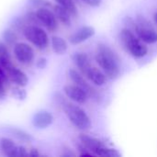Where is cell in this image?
Here are the masks:
<instances>
[{
    "label": "cell",
    "instance_id": "4fadbf2b",
    "mask_svg": "<svg viewBox=\"0 0 157 157\" xmlns=\"http://www.w3.org/2000/svg\"><path fill=\"white\" fill-rule=\"evenodd\" d=\"M73 61L79 69V72H81L84 75L92 66L89 57L84 52H75L73 55Z\"/></svg>",
    "mask_w": 157,
    "mask_h": 157
},
{
    "label": "cell",
    "instance_id": "277c9868",
    "mask_svg": "<svg viewBox=\"0 0 157 157\" xmlns=\"http://www.w3.org/2000/svg\"><path fill=\"white\" fill-rule=\"evenodd\" d=\"M133 29L135 34L144 42L153 44L157 42V31L152 24L144 17H138L133 22Z\"/></svg>",
    "mask_w": 157,
    "mask_h": 157
},
{
    "label": "cell",
    "instance_id": "6da1fadb",
    "mask_svg": "<svg viewBox=\"0 0 157 157\" xmlns=\"http://www.w3.org/2000/svg\"><path fill=\"white\" fill-rule=\"evenodd\" d=\"M96 61L106 76L111 80L119 77L121 73L119 59L116 53L106 44H98L96 51Z\"/></svg>",
    "mask_w": 157,
    "mask_h": 157
},
{
    "label": "cell",
    "instance_id": "7a4b0ae2",
    "mask_svg": "<svg viewBox=\"0 0 157 157\" xmlns=\"http://www.w3.org/2000/svg\"><path fill=\"white\" fill-rule=\"evenodd\" d=\"M121 40L125 49L135 58H143L147 52L148 49L144 42L130 29H122L121 30Z\"/></svg>",
    "mask_w": 157,
    "mask_h": 157
},
{
    "label": "cell",
    "instance_id": "9c48e42d",
    "mask_svg": "<svg viewBox=\"0 0 157 157\" xmlns=\"http://www.w3.org/2000/svg\"><path fill=\"white\" fill-rule=\"evenodd\" d=\"M52 122H53L52 114L45 109L37 111L32 118V125L39 130H43L48 128L52 124Z\"/></svg>",
    "mask_w": 157,
    "mask_h": 157
},
{
    "label": "cell",
    "instance_id": "603a6c76",
    "mask_svg": "<svg viewBox=\"0 0 157 157\" xmlns=\"http://www.w3.org/2000/svg\"><path fill=\"white\" fill-rule=\"evenodd\" d=\"M95 155L98 156H103V157H121V153H119L117 150L112 149V148H109L107 146H103L100 149H98Z\"/></svg>",
    "mask_w": 157,
    "mask_h": 157
},
{
    "label": "cell",
    "instance_id": "9a60e30c",
    "mask_svg": "<svg viewBox=\"0 0 157 157\" xmlns=\"http://www.w3.org/2000/svg\"><path fill=\"white\" fill-rule=\"evenodd\" d=\"M79 140H80L81 144L86 149H88L94 155H95V153L98 149H100L101 147L105 146L103 144V143L101 141H99L98 139L94 138V137H91V136H88L86 134H80Z\"/></svg>",
    "mask_w": 157,
    "mask_h": 157
},
{
    "label": "cell",
    "instance_id": "5bb4252c",
    "mask_svg": "<svg viewBox=\"0 0 157 157\" xmlns=\"http://www.w3.org/2000/svg\"><path fill=\"white\" fill-rule=\"evenodd\" d=\"M84 76H86L94 85L98 86H103L107 81V76L104 74V72L99 70L97 67H94L93 65L91 66V68L86 72V74Z\"/></svg>",
    "mask_w": 157,
    "mask_h": 157
},
{
    "label": "cell",
    "instance_id": "e575fe53",
    "mask_svg": "<svg viewBox=\"0 0 157 157\" xmlns=\"http://www.w3.org/2000/svg\"><path fill=\"white\" fill-rule=\"evenodd\" d=\"M154 19H155V23H156L157 25V12H155V15H154Z\"/></svg>",
    "mask_w": 157,
    "mask_h": 157
},
{
    "label": "cell",
    "instance_id": "52a82bcc",
    "mask_svg": "<svg viewBox=\"0 0 157 157\" xmlns=\"http://www.w3.org/2000/svg\"><path fill=\"white\" fill-rule=\"evenodd\" d=\"M37 17H39L40 23L46 27L49 30L54 31L58 28V19L54 14V12L51 11L49 8L45 6H40L36 11Z\"/></svg>",
    "mask_w": 157,
    "mask_h": 157
},
{
    "label": "cell",
    "instance_id": "e0dca14e",
    "mask_svg": "<svg viewBox=\"0 0 157 157\" xmlns=\"http://www.w3.org/2000/svg\"><path fill=\"white\" fill-rule=\"evenodd\" d=\"M5 131L7 133H9L10 135H12L14 138H16L21 142H24V143H31L34 140L33 137L29 132H27L24 130H21L19 128H17V127L6 126Z\"/></svg>",
    "mask_w": 157,
    "mask_h": 157
},
{
    "label": "cell",
    "instance_id": "30bf717a",
    "mask_svg": "<svg viewBox=\"0 0 157 157\" xmlns=\"http://www.w3.org/2000/svg\"><path fill=\"white\" fill-rule=\"evenodd\" d=\"M95 35V29L90 26H85L77 29L69 38V41L73 45L80 44Z\"/></svg>",
    "mask_w": 157,
    "mask_h": 157
},
{
    "label": "cell",
    "instance_id": "8fae6325",
    "mask_svg": "<svg viewBox=\"0 0 157 157\" xmlns=\"http://www.w3.org/2000/svg\"><path fill=\"white\" fill-rule=\"evenodd\" d=\"M68 75H69L70 79H71L76 86H80L81 88H83L88 95H91V94L94 92L93 88H92L91 86L87 83V81H86V78L84 77V75H83L81 72H79V71H77V70H75V69L71 68V69L69 70V72H68Z\"/></svg>",
    "mask_w": 157,
    "mask_h": 157
},
{
    "label": "cell",
    "instance_id": "4dcf8cb0",
    "mask_svg": "<svg viewBox=\"0 0 157 157\" xmlns=\"http://www.w3.org/2000/svg\"><path fill=\"white\" fill-rule=\"evenodd\" d=\"M18 156L26 157L29 156V153L27 152V149L24 146H18Z\"/></svg>",
    "mask_w": 157,
    "mask_h": 157
},
{
    "label": "cell",
    "instance_id": "7402d4cb",
    "mask_svg": "<svg viewBox=\"0 0 157 157\" xmlns=\"http://www.w3.org/2000/svg\"><path fill=\"white\" fill-rule=\"evenodd\" d=\"M58 5L67 9L73 17L77 16V7L74 0H54Z\"/></svg>",
    "mask_w": 157,
    "mask_h": 157
},
{
    "label": "cell",
    "instance_id": "d6a6232c",
    "mask_svg": "<svg viewBox=\"0 0 157 157\" xmlns=\"http://www.w3.org/2000/svg\"><path fill=\"white\" fill-rule=\"evenodd\" d=\"M0 76L6 82L8 80V76H7V73L6 72V70L0 65Z\"/></svg>",
    "mask_w": 157,
    "mask_h": 157
},
{
    "label": "cell",
    "instance_id": "d4e9b609",
    "mask_svg": "<svg viewBox=\"0 0 157 157\" xmlns=\"http://www.w3.org/2000/svg\"><path fill=\"white\" fill-rule=\"evenodd\" d=\"M12 95L14 98H16L17 100H20V101H23L26 99L27 98V92L25 89H23L21 86H17L13 88L12 90Z\"/></svg>",
    "mask_w": 157,
    "mask_h": 157
},
{
    "label": "cell",
    "instance_id": "ac0fdd59",
    "mask_svg": "<svg viewBox=\"0 0 157 157\" xmlns=\"http://www.w3.org/2000/svg\"><path fill=\"white\" fill-rule=\"evenodd\" d=\"M0 65L6 70V73L9 69L13 67L6 44L1 40H0Z\"/></svg>",
    "mask_w": 157,
    "mask_h": 157
},
{
    "label": "cell",
    "instance_id": "7c38bea8",
    "mask_svg": "<svg viewBox=\"0 0 157 157\" xmlns=\"http://www.w3.org/2000/svg\"><path fill=\"white\" fill-rule=\"evenodd\" d=\"M7 76H8V79H10L17 86L24 87L29 83L28 75L22 70L16 68L14 66L7 71Z\"/></svg>",
    "mask_w": 157,
    "mask_h": 157
},
{
    "label": "cell",
    "instance_id": "5b68a950",
    "mask_svg": "<svg viewBox=\"0 0 157 157\" xmlns=\"http://www.w3.org/2000/svg\"><path fill=\"white\" fill-rule=\"evenodd\" d=\"M24 37L40 50H44L49 44L47 32L37 25H28L23 30Z\"/></svg>",
    "mask_w": 157,
    "mask_h": 157
},
{
    "label": "cell",
    "instance_id": "f546056e",
    "mask_svg": "<svg viewBox=\"0 0 157 157\" xmlns=\"http://www.w3.org/2000/svg\"><path fill=\"white\" fill-rule=\"evenodd\" d=\"M83 2H85L86 5L92 6V7H98L100 6L102 0H82Z\"/></svg>",
    "mask_w": 157,
    "mask_h": 157
},
{
    "label": "cell",
    "instance_id": "ba28073f",
    "mask_svg": "<svg viewBox=\"0 0 157 157\" xmlns=\"http://www.w3.org/2000/svg\"><path fill=\"white\" fill-rule=\"evenodd\" d=\"M63 92L68 98L78 103L84 104L88 99V94L80 86L75 85H66L63 87Z\"/></svg>",
    "mask_w": 157,
    "mask_h": 157
},
{
    "label": "cell",
    "instance_id": "4316f807",
    "mask_svg": "<svg viewBox=\"0 0 157 157\" xmlns=\"http://www.w3.org/2000/svg\"><path fill=\"white\" fill-rule=\"evenodd\" d=\"M47 63H48L47 59L45 57H40L36 61V67L40 70H42L47 66Z\"/></svg>",
    "mask_w": 157,
    "mask_h": 157
},
{
    "label": "cell",
    "instance_id": "836d02e7",
    "mask_svg": "<svg viewBox=\"0 0 157 157\" xmlns=\"http://www.w3.org/2000/svg\"><path fill=\"white\" fill-rule=\"evenodd\" d=\"M29 156L30 157H39L40 156V153L37 149L35 148H31L30 151L29 152Z\"/></svg>",
    "mask_w": 157,
    "mask_h": 157
},
{
    "label": "cell",
    "instance_id": "1f68e13d",
    "mask_svg": "<svg viewBox=\"0 0 157 157\" xmlns=\"http://www.w3.org/2000/svg\"><path fill=\"white\" fill-rule=\"evenodd\" d=\"M75 155L70 150V149H64L63 150V153L61 155V156H63V157H71V156H75Z\"/></svg>",
    "mask_w": 157,
    "mask_h": 157
},
{
    "label": "cell",
    "instance_id": "83f0119b",
    "mask_svg": "<svg viewBox=\"0 0 157 157\" xmlns=\"http://www.w3.org/2000/svg\"><path fill=\"white\" fill-rule=\"evenodd\" d=\"M28 2H29V5H31L34 7H36V6H44L45 5H48L49 6V4H47L48 2H46L45 0H28Z\"/></svg>",
    "mask_w": 157,
    "mask_h": 157
},
{
    "label": "cell",
    "instance_id": "ffe728a7",
    "mask_svg": "<svg viewBox=\"0 0 157 157\" xmlns=\"http://www.w3.org/2000/svg\"><path fill=\"white\" fill-rule=\"evenodd\" d=\"M53 12H54L57 19L61 23H63L64 26H70L71 25V22H72L71 16L72 15L70 14V12L67 9H65L64 7H63L62 6L57 4L56 6H53Z\"/></svg>",
    "mask_w": 157,
    "mask_h": 157
},
{
    "label": "cell",
    "instance_id": "44dd1931",
    "mask_svg": "<svg viewBox=\"0 0 157 157\" xmlns=\"http://www.w3.org/2000/svg\"><path fill=\"white\" fill-rule=\"evenodd\" d=\"M2 39L6 45L14 46L17 41V35L13 29H6L2 32Z\"/></svg>",
    "mask_w": 157,
    "mask_h": 157
},
{
    "label": "cell",
    "instance_id": "d6986e66",
    "mask_svg": "<svg viewBox=\"0 0 157 157\" xmlns=\"http://www.w3.org/2000/svg\"><path fill=\"white\" fill-rule=\"evenodd\" d=\"M51 44L52 51L58 55H63L67 52V43L65 40L60 36H52L51 39Z\"/></svg>",
    "mask_w": 157,
    "mask_h": 157
},
{
    "label": "cell",
    "instance_id": "3957f363",
    "mask_svg": "<svg viewBox=\"0 0 157 157\" xmlns=\"http://www.w3.org/2000/svg\"><path fill=\"white\" fill-rule=\"evenodd\" d=\"M62 106L68 120L75 128L81 131H86L91 127V121L83 109L65 101L63 102Z\"/></svg>",
    "mask_w": 157,
    "mask_h": 157
},
{
    "label": "cell",
    "instance_id": "2e32d148",
    "mask_svg": "<svg viewBox=\"0 0 157 157\" xmlns=\"http://www.w3.org/2000/svg\"><path fill=\"white\" fill-rule=\"evenodd\" d=\"M0 148L5 155L9 157L18 156V146L10 138L3 137L0 140Z\"/></svg>",
    "mask_w": 157,
    "mask_h": 157
},
{
    "label": "cell",
    "instance_id": "f1b7e54d",
    "mask_svg": "<svg viewBox=\"0 0 157 157\" xmlns=\"http://www.w3.org/2000/svg\"><path fill=\"white\" fill-rule=\"evenodd\" d=\"M6 81L0 76V99H3L6 97V88H5Z\"/></svg>",
    "mask_w": 157,
    "mask_h": 157
},
{
    "label": "cell",
    "instance_id": "8992f818",
    "mask_svg": "<svg viewBox=\"0 0 157 157\" xmlns=\"http://www.w3.org/2000/svg\"><path fill=\"white\" fill-rule=\"evenodd\" d=\"M14 55L22 64H30L35 58L33 48L26 42H17L14 45Z\"/></svg>",
    "mask_w": 157,
    "mask_h": 157
},
{
    "label": "cell",
    "instance_id": "cb8c5ba5",
    "mask_svg": "<svg viewBox=\"0 0 157 157\" xmlns=\"http://www.w3.org/2000/svg\"><path fill=\"white\" fill-rule=\"evenodd\" d=\"M28 22L25 18V17H17L13 18L11 22V29H13L15 31H22L24 29L28 26Z\"/></svg>",
    "mask_w": 157,
    "mask_h": 157
},
{
    "label": "cell",
    "instance_id": "484cf974",
    "mask_svg": "<svg viewBox=\"0 0 157 157\" xmlns=\"http://www.w3.org/2000/svg\"><path fill=\"white\" fill-rule=\"evenodd\" d=\"M25 18H26L29 25H37V26H39V25L41 24L39 17H37L36 12H28L25 15Z\"/></svg>",
    "mask_w": 157,
    "mask_h": 157
}]
</instances>
